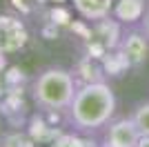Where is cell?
I'll list each match as a JSON object with an SVG mask.
<instances>
[{
  "label": "cell",
  "instance_id": "obj_8",
  "mask_svg": "<svg viewBox=\"0 0 149 147\" xmlns=\"http://www.w3.org/2000/svg\"><path fill=\"white\" fill-rule=\"evenodd\" d=\"M96 143L82 136V132H62L47 147H93Z\"/></svg>",
  "mask_w": 149,
  "mask_h": 147
},
{
  "label": "cell",
  "instance_id": "obj_6",
  "mask_svg": "<svg viewBox=\"0 0 149 147\" xmlns=\"http://www.w3.org/2000/svg\"><path fill=\"white\" fill-rule=\"evenodd\" d=\"M147 0H113L111 2V18L120 24H136L147 13Z\"/></svg>",
  "mask_w": 149,
  "mask_h": 147
},
{
  "label": "cell",
  "instance_id": "obj_11",
  "mask_svg": "<svg viewBox=\"0 0 149 147\" xmlns=\"http://www.w3.org/2000/svg\"><path fill=\"white\" fill-rule=\"evenodd\" d=\"M140 24H143V31H145V36L149 38V9H147V13H145V18L140 20Z\"/></svg>",
  "mask_w": 149,
  "mask_h": 147
},
{
  "label": "cell",
  "instance_id": "obj_10",
  "mask_svg": "<svg viewBox=\"0 0 149 147\" xmlns=\"http://www.w3.org/2000/svg\"><path fill=\"white\" fill-rule=\"evenodd\" d=\"M0 147H38V143L27 134H7L0 141Z\"/></svg>",
  "mask_w": 149,
  "mask_h": 147
},
{
  "label": "cell",
  "instance_id": "obj_4",
  "mask_svg": "<svg viewBox=\"0 0 149 147\" xmlns=\"http://www.w3.org/2000/svg\"><path fill=\"white\" fill-rule=\"evenodd\" d=\"M138 143H140V132H138L134 118L120 116L107 123L100 147H138Z\"/></svg>",
  "mask_w": 149,
  "mask_h": 147
},
{
  "label": "cell",
  "instance_id": "obj_3",
  "mask_svg": "<svg viewBox=\"0 0 149 147\" xmlns=\"http://www.w3.org/2000/svg\"><path fill=\"white\" fill-rule=\"evenodd\" d=\"M29 43L27 24L11 13H0V56H13Z\"/></svg>",
  "mask_w": 149,
  "mask_h": 147
},
{
  "label": "cell",
  "instance_id": "obj_9",
  "mask_svg": "<svg viewBox=\"0 0 149 147\" xmlns=\"http://www.w3.org/2000/svg\"><path fill=\"white\" fill-rule=\"evenodd\" d=\"M131 118L136 123L140 136H149V100L138 105L136 109H134V114H131Z\"/></svg>",
  "mask_w": 149,
  "mask_h": 147
},
{
  "label": "cell",
  "instance_id": "obj_2",
  "mask_svg": "<svg viewBox=\"0 0 149 147\" xmlns=\"http://www.w3.org/2000/svg\"><path fill=\"white\" fill-rule=\"evenodd\" d=\"M76 89H78V80L69 69L49 67L42 74H38V78L33 80L31 98L42 111L60 114L69 109L76 96Z\"/></svg>",
  "mask_w": 149,
  "mask_h": 147
},
{
  "label": "cell",
  "instance_id": "obj_12",
  "mask_svg": "<svg viewBox=\"0 0 149 147\" xmlns=\"http://www.w3.org/2000/svg\"><path fill=\"white\" fill-rule=\"evenodd\" d=\"M138 147H149V136H140V143Z\"/></svg>",
  "mask_w": 149,
  "mask_h": 147
},
{
  "label": "cell",
  "instance_id": "obj_1",
  "mask_svg": "<svg viewBox=\"0 0 149 147\" xmlns=\"http://www.w3.org/2000/svg\"><path fill=\"white\" fill-rule=\"evenodd\" d=\"M116 94L105 80L80 83L67 109V118L76 132L91 134L96 129L107 127V123L116 114Z\"/></svg>",
  "mask_w": 149,
  "mask_h": 147
},
{
  "label": "cell",
  "instance_id": "obj_5",
  "mask_svg": "<svg viewBox=\"0 0 149 147\" xmlns=\"http://www.w3.org/2000/svg\"><path fill=\"white\" fill-rule=\"evenodd\" d=\"M118 51L120 56L125 58V62L129 67H143L145 62L149 60V38L145 36V31H127L123 34L120 38V45H118Z\"/></svg>",
  "mask_w": 149,
  "mask_h": 147
},
{
  "label": "cell",
  "instance_id": "obj_7",
  "mask_svg": "<svg viewBox=\"0 0 149 147\" xmlns=\"http://www.w3.org/2000/svg\"><path fill=\"white\" fill-rule=\"evenodd\" d=\"M111 2L113 0H71L76 13L87 22H98L111 16Z\"/></svg>",
  "mask_w": 149,
  "mask_h": 147
}]
</instances>
